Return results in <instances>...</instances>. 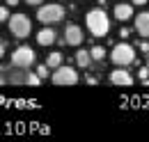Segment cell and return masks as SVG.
Returning a JSON list of instances; mask_svg holds the SVG:
<instances>
[{
	"label": "cell",
	"mask_w": 149,
	"mask_h": 142,
	"mask_svg": "<svg viewBox=\"0 0 149 142\" xmlns=\"http://www.w3.org/2000/svg\"><path fill=\"white\" fill-rule=\"evenodd\" d=\"M110 60L117 64V67H126V64H133L135 62V48L126 44V41H122V44H115L110 51Z\"/></svg>",
	"instance_id": "7a4b0ae2"
},
{
	"label": "cell",
	"mask_w": 149,
	"mask_h": 142,
	"mask_svg": "<svg viewBox=\"0 0 149 142\" xmlns=\"http://www.w3.org/2000/svg\"><path fill=\"white\" fill-rule=\"evenodd\" d=\"M133 16V7L131 5H115V18L117 21H129Z\"/></svg>",
	"instance_id": "8fae6325"
},
{
	"label": "cell",
	"mask_w": 149,
	"mask_h": 142,
	"mask_svg": "<svg viewBox=\"0 0 149 142\" xmlns=\"http://www.w3.org/2000/svg\"><path fill=\"white\" fill-rule=\"evenodd\" d=\"M110 83H115V85H126L129 87L131 83H133V76L126 69H115L110 73Z\"/></svg>",
	"instance_id": "9c48e42d"
},
{
	"label": "cell",
	"mask_w": 149,
	"mask_h": 142,
	"mask_svg": "<svg viewBox=\"0 0 149 142\" xmlns=\"http://www.w3.org/2000/svg\"><path fill=\"white\" fill-rule=\"evenodd\" d=\"M62 2H64V0H62Z\"/></svg>",
	"instance_id": "f1b7e54d"
},
{
	"label": "cell",
	"mask_w": 149,
	"mask_h": 142,
	"mask_svg": "<svg viewBox=\"0 0 149 142\" xmlns=\"http://www.w3.org/2000/svg\"><path fill=\"white\" fill-rule=\"evenodd\" d=\"M60 64H62V53H57V51L48 53V57H46V67H48V69H55V67H60Z\"/></svg>",
	"instance_id": "4fadbf2b"
},
{
	"label": "cell",
	"mask_w": 149,
	"mask_h": 142,
	"mask_svg": "<svg viewBox=\"0 0 149 142\" xmlns=\"http://www.w3.org/2000/svg\"><path fill=\"white\" fill-rule=\"evenodd\" d=\"M55 39H57V35H55V30H53L51 25L41 28L37 32V44L39 46H51V44H55Z\"/></svg>",
	"instance_id": "ba28073f"
},
{
	"label": "cell",
	"mask_w": 149,
	"mask_h": 142,
	"mask_svg": "<svg viewBox=\"0 0 149 142\" xmlns=\"http://www.w3.org/2000/svg\"><path fill=\"white\" fill-rule=\"evenodd\" d=\"M7 21H9V32L16 37V39L30 37V32H32V23H30V18L25 16V14H14V16L7 18Z\"/></svg>",
	"instance_id": "3957f363"
},
{
	"label": "cell",
	"mask_w": 149,
	"mask_h": 142,
	"mask_svg": "<svg viewBox=\"0 0 149 142\" xmlns=\"http://www.w3.org/2000/svg\"><path fill=\"white\" fill-rule=\"evenodd\" d=\"M53 83H55V85H76V83H78V71L71 69V67L60 64V67H55Z\"/></svg>",
	"instance_id": "8992f818"
},
{
	"label": "cell",
	"mask_w": 149,
	"mask_h": 142,
	"mask_svg": "<svg viewBox=\"0 0 149 142\" xmlns=\"http://www.w3.org/2000/svg\"><path fill=\"white\" fill-rule=\"evenodd\" d=\"M129 35H131V30H129V28H122V30H119V37H122V39H126Z\"/></svg>",
	"instance_id": "44dd1931"
},
{
	"label": "cell",
	"mask_w": 149,
	"mask_h": 142,
	"mask_svg": "<svg viewBox=\"0 0 149 142\" xmlns=\"http://www.w3.org/2000/svg\"><path fill=\"white\" fill-rule=\"evenodd\" d=\"M2 55H5V44L0 41V60H2Z\"/></svg>",
	"instance_id": "d4e9b609"
},
{
	"label": "cell",
	"mask_w": 149,
	"mask_h": 142,
	"mask_svg": "<svg viewBox=\"0 0 149 142\" xmlns=\"http://www.w3.org/2000/svg\"><path fill=\"white\" fill-rule=\"evenodd\" d=\"M147 69H149V62H147Z\"/></svg>",
	"instance_id": "83f0119b"
},
{
	"label": "cell",
	"mask_w": 149,
	"mask_h": 142,
	"mask_svg": "<svg viewBox=\"0 0 149 142\" xmlns=\"http://www.w3.org/2000/svg\"><path fill=\"white\" fill-rule=\"evenodd\" d=\"M140 53H149V44L147 41H140Z\"/></svg>",
	"instance_id": "d6986e66"
},
{
	"label": "cell",
	"mask_w": 149,
	"mask_h": 142,
	"mask_svg": "<svg viewBox=\"0 0 149 142\" xmlns=\"http://www.w3.org/2000/svg\"><path fill=\"white\" fill-rule=\"evenodd\" d=\"M99 7H106V0H99Z\"/></svg>",
	"instance_id": "484cf974"
},
{
	"label": "cell",
	"mask_w": 149,
	"mask_h": 142,
	"mask_svg": "<svg viewBox=\"0 0 149 142\" xmlns=\"http://www.w3.org/2000/svg\"><path fill=\"white\" fill-rule=\"evenodd\" d=\"M35 60H37V55H35V51H32L30 46H19V48L12 53V64L19 67V69H28V67H32Z\"/></svg>",
	"instance_id": "5b68a950"
},
{
	"label": "cell",
	"mask_w": 149,
	"mask_h": 142,
	"mask_svg": "<svg viewBox=\"0 0 149 142\" xmlns=\"http://www.w3.org/2000/svg\"><path fill=\"white\" fill-rule=\"evenodd\" d=\"M90 57H92V62H101L106 57V48L103 46H94L92 51H90Z\"/></svg>",
	"instance_id": "5bb4252c"
},
{
	"label": "cell",
	"mask_w": 149,
	"mask_h": 142,
	"mask_svg": "<svg viewBox=\"0 0 149 142\" xmlns=\"http://www.w3.org/2000/svg\"><path fill=\"white\" fill-rule=\"evenodd\" d=\"M37 18L44 25L60 23V21L64 18V7H62V5H41L39 12H37Z\"/></svg>",
	"instance_id": "277c9868"
},
{
	"label": "cell",
	"mask_w": 149,
	"mask_h": 142,
	"mask_svg": "<svg viewBox=\"0 0 149 142\" xmlns=\"http://www.w3.org/2000/svg\"><path fill=\"white\" fill-rule=\"evenodd\" d=\"M12 83H16V85L23 83V76H21V73H14V76H12Z\"/></svg>",
	"instance_id": "ffe728a7"
},
{
	"label": "cell",
	"mask_w": 149,
	"mask_h": 142,
	"mask_svg": "<svg viewBox=\"0 0 149 142\" xmlns=\"http://www.w3.org/2000/svg\"><path fill=\"white\" fill-rule=\"evenodd\" d=\"M37 76L41 78V80H44V78L48 76V67H46V64H41V67H37Z\"/></svg>",
	"instance_id": "2e32d148"
},
{
	"label": "cell",
	"mask_w": 149,
	"mask_h": 142,
	"mask_svg": "<svg viewBox=\"0 0 149 142\" xmlns=\"http://www.w3.org/2000/svg\"><path fill=\"white\" fill-rule=\"evenodd\" d=\"M135 30H138V35L145 37V39L149 37V12H142V14L135 16Z\"/></svg>",
	"instance_id": "30bf717a"
},
{
	"label": "cell",
	"mask_w": 149,
	"mask_h": 142,
	"mask_svg": "<svg viewBox=\"0 0 149 142\" xmlns=\"http://www.w3.org/2000/svg\"><path fill=\"white\" fill-rule=\"evenodd\" d=\"M83 39H85V32L78 28V25H67V30H64V44H69V46H80L83 44Z\"/></svg>",
	"instance_id": "52a82bcc"
},
{
	"label": "cell",
	"mask_w": 149,
	"mask_h": 142,
	"mask_svg": "<svg viewBox=\"0 0 149 142\" xmlns=\"http://www.w3.org/2000/svg\"><path fill=\"white\" fill-rule=\"evenodd\" d=\"M25 2H28V5H41L44 0H25Z\"/></svg>",
	"instance_id": "cb8c5ba5"
},
{
	"label": "cell",
	"mask_w": 149,
	"mask_h": 142,
	"mask_svg": "<svg viewBox=\"0 0 149 142\" xmlns=\"http://www.w3.org/2000/svg\"><path fill=\"white\" fill-rule=\"evenodd\" d=\"M7 18H9V9H7V7H0V23L7 21Z\"/></svg>",
	"instance_id": "ac0fdd59"
},
{
	"label": "cell",
	"mask_w": 149,
	"mask_h": 142,
	"mask_svg": "<svg viewBox=\"0 0 149 142\" xmlns=\"http://www.w3.org/2000/svg\"><path fill=\"white\" fill-rule=\"evenodd\" d=\"M19 2H21V0H7V7H16Z\"/></svg>",
	"instance_id": "7402d4cb"
},
{
	"label": "cell",
	"mask_w": 149,
	"mask_h": 142,
	"mask_svg": "<svg viewBox=\"0 0 149 142\" xmlns=\"http://www.w3.org/2000/svg\"><path fill=\"white\" fill-rule=\"evenodd\" d=\"M23 83H25V85H39L41 78H39L37 73H28V76H23Z\"/></svg>",
	"instance_id": "9a60e30c"
},
{
	"label": "cell",
	"mask_w": 149,
	"mask_h": 142,
	"mask_svg": "<svg viewBox=\"0 0 149 142\" xmlns=\"http://www.w3.org/2000/svg\"><path fill=\"white\" fill-rule=\"evenodd\" d=\"M87 28L94 37H106L110 32V18L106 14V7H96V9H90L87 12Z\"/></svg>",
	"instance_id": "6da1fadb"
},
{
	"label": "cell",
	"mask_w": 149,
	"mask_h": 142,
	"mask_svg": "<svg viewBox=\"0 0 149 142\" xmlns=\"http://www.w3.org/2000/svg\"><path fill=\"white\" fill-rule=\"evenodd\" d=\"M131 2H133V5H147L149 0H131Z\"/></svg>",
	"instance_id": "603a6c76"
},
{
	"label": "cell",
	"mask_w": 149,
	"mask_h": 142,
	"mask_svg": "<svg viewBox=\"0 0 149 142\" xmlns=\"http://www.w3.org/2000/svg\"><path fill=\"white\" fill-rule=\"evenodd\" d=\"M138 76H140V80H147L149 78V69L147 67H140V69H138Z\"/></svg>",
	"instance_id": "e0dca14e"
},
{
	"label": "cell",
	"mask_w": 149,
	"mask_h": 142,
	"mask_svg": "<svg viewBox=\"0 0 149 142\" xmlns=\"http://www.w3.org/2000/svg\"><path fill=\"white\" fill-rule=\"evenodd\" d=\"M2 83H5V78H2V76H0V85H2Z\"/></svg>",
	"instance_id": "4316f807"
},
{
	"label": "cell",
	"mask_w": 149,
	"mask_h": 142,
	"mask_svg": "<svg viewBox=\"0 0 149 142\" xmlns=\"http://www.w3.org/2000/svg\"><path fill=\"white\" fill-rule=\"evenodd\" d=\"M76 64H78L80 69H87V67L92 64V57H90V51H78V53H76Z\"/></svg>",
	"instance_id": "7c38bea8"
}]
</instances>
